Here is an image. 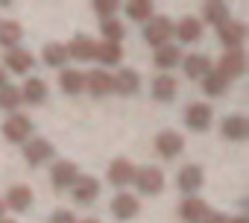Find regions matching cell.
Here are the masks:
<instances>
[{
  "mask_svg": "<svg viewBox=\"0 0 249 223\" xmlns=\"http://www.w3.org/2000/svg\"><path fill=\"white\" fill-rule=\"evenodd\" d=\"M179 217H182L185 223H202V220L208 217V205H205L199 197H188V200L182 203V208H179Z\"/></svg>",
  "mask_w": 249,
  "mask_h": 223,
  "instance_id": "obj_20",
  "label": "cell"
},
{
  "mask_svg": "<svg viewBox=\"0 0 249 223\" xmlns=\"http://www.w3.org/2000/svg\"><path fill=\"white\" fill-rule=\"evenodd\" d=\"M135 185H138V191L141 194H147V197H156V194H161L164 191V173L159 170V167H153V165H147V167H141V170H135V179H132Z\"/></svg>",
  "mask_w": 249,
  "mask_h": 223,
  "instance_id": "obj_2",
  "label": "cell"
},
{
  "mask_svg": "<svg viewBox=\"0 0 249 223\" xmlns=\"http://www.w3.org/2000/svg\"><path fill=\"white\" fill-rule=\"evenodd\" d=\"M94 59H97L103 68H114V65L123 62V50H120V44H108V41H103V44H97Z\"/></svg>",
  "mask_w": 249,
  "mask_h": 223,
  "instance_id": "obj_25",
  "label": "cell"
},
{
  "mask_svg": "<svg viewBox=\"0 0 249 223\" xmlns=\"http://www.w3.org/2000/svg\"><path fill=\"white\" fill-rule=\"evenodd\" d=\"M94 12H97L103 21H108V18H114L117 3H114V0H94Z\"/></svg>",
  "mask_w": 249,
  "mask_h": 223,
  "instance_id": "obj_35",
  "label": "cell"
},
{
  "mask_svg": "<svg viewBox=\"0 0 249 223\" xmlns=\"http://www.w3.org/2000/svg\"><path fill=\"white\" fill-rule=\"evenodd\" d=\"M50 223H76V217H73V211H68V208H59V211L50 217Z\"/></svg>",
  "mask_w": 249,
  "mask_h": 223,
  "instance_id": "obj_36",
  "label": "cell"
},
{
  "mask_svg": "<svg viewBox=\"0 0 249 223\" xmlns=\"http://www.w3.org/2000/svg\"><path fill=\"white\" fill-rule=\"evenodd\" d=\"M202 88H205V94H211V97H220V94L226 91V79H223L217 71H208V74L202 76Z\"/></svg>",
  "mask_w": 249,
  "mask_h": 223,
  "instance_id": "obj_34",
  "label": "cell"
},
{
  "mask_svg": "<svg viewBox=\"0 0 249 223\" xmlns=\"http://www.w3.org/2000/svg\"><path fill=\"white\" fill-rule=\"evenodd\" d=\"M50 179H53V188L62 191V188H71L79 179V170H76L73 162H56L53 170H50Z\"/></svg>",
  "mask_w": 249,
  "mask_h": 223,
  "instance_id": "obj_9",
  "label": "cell"
},
{
  "mask_svg": "<svg viewBox=\"0 0 249 223\" xmlns=\"http://www.w3.org/2000/svg\"><path fill=\"white\" fill-rule=\"evenodd\" d=\"M217 38L223 41V47L226 50H240V44H243V38H246V27L240 24V21H226L223 27H217Z\"/></svg>",
  "mask_w": 249,
  "mask_h": 223,
  "instance_id": "obj_4",
  "label": "cell"
},
{
  "mask_svg": "<svg viewBox=\"0 0 249 223\" xmlns=\"http://www.w3.org/2000/svg\"><path fill=\"white\" fill-rule=\"evenodd\" d=\"M82 223H100V220H82Z\"/></svg>",
  "mask_w": 249,
  "mask_h": 223,
  "instance_id": "obj_41",
  "label": "cell"
},
{
  "mask_svg": "<svg viewBox=\"0 0 249 223\" xmlns=\"http://www.w3.org/2000/svg\"><path fill=\"white\" fill-rule=\"evenodd\" d=\"M211 106H205V103H191L188 109H185V124L191 127V130H196V132H202V130H208L211 127Z\"/></svg>",
  "mask_w": 249,
  "mask_h": 223,
  "instance_id": "obj_8",
  "label": "cell"
},
{
  "mask_svg": "<svg viewBox=\"0 0 249 223\" xmlns=\"http://www.w3.org/2000/svg\"><path fill=\"white\" fill-rule=\"evenodd\" d=\"M3 85H6V71L0 68V88H3Z\"/></svg>",
  "mask_w": 249,
  "mask_h": 223,
  "instance_id": "obj_39",
  "label": "cell"
},
{
  "mask_svg": "<svg viewBox=\"0 0 249 223\" xmlns=\"http://www.w3.org/2000/svg\"><path fill=\"white\" fill-rule=\"evenodd\" d=\"M182 68L188 79H202L211 71V59L205 53H191V56H182Z\"/></svg>",
  "mask_w": 249,
  "mask_h": 223,
  "instance_id": "obj_15",
  "label": "cell"
},
{
  "mask_svg": "<svg viewBox=\"0 0 249 223\" xmlns=\"http://www.w3.org/2000/svg\"><path fill=\"white\" fill-rule=\"evenodd\" d=\"M176 91H179V82H176L173 76H167V74L156 76V82H153V97H156L159 103H170V100L176 97Z\"/></svg>",
  "mask_w": 249,
  "mask_h": 223,
  "instance_id": "obj_24",
  "label": "cell"
},
{
  "mask_svg": "<svg viewBox=\"0 0 249 223\" xmlns=\"http://www.w3.org/2000/svg\"><path fill=\"white\" fill-rule=\"evenodd\" d=\"M243 71H246V56H243V50H226V53H223V59H220L217 74L229 82V79L240 76Z\"/></svg>",
  "mask_w": 249,
  "mask_h": 223,
  "instance_id": "obj_5",
  "label": "cell"
},
{
  "mask_svg": "<svg viewBox=\"0 0 249 223\" xmlns=\"http://www.w3.org/2000/svg\"><path fill=\"white\" fill-rule=\"evenodd\" d=\"M30 203H33V188H27V185H12L6 200H3V205L12 211H27Z\"/></svg>",
  "mask_w": 249,
  "mask_h": 223,
  "instance_id": "obj_19",
  "label": "cell"
},
{
  "mask_svg": "<svg viewBox=\"0 0 249 223\" xmlns=\"http://www.w3.org/2000/svg\"><path fill=\"white\" fill-rule=\"evenodd\" d=\"M21 106V88H15V85H3L0 88V109H6V112H15Z\"/></svg>",
  "mask_w": 249,
  "mask_h": 223,
  "instance_id": "obj_32",
  "label": "cell"
},
{
  "mask_svg": "<svg viewBox=\"0 0 249 223\" xmlns=\"http://www.w3.org/2000/svg\"><path fill=\"white\" fill-rule=\"evenodd\" d=\"M202 167L199 165H188V167H182L179 170V179H176V185H179V191H185L188 197H194L199 188H202Z\"/></svg>",
  "mask_w": 249,
  "mask_h": 223,
  "instance_id": "obj_10",
  "label": "cell"
},
{
  "mask_svg": "<svg viewBox=\"0 0 249 223\" xmlns=\"http://www.w3.org/2000/svg\"><path fill=\"white\" fill-rule=\"evenodd\" d=\"M44 100H47V82H44V79H38V76L27 79V82H24V88H21V103L38 106V103H44Z\"/></svg>",
  "mask_w": 249,
  "mask_h": 223,
  "instance_id": "obj_17",
  "label": "cell"
},
{
  "mask_svg": "<svg viewBox=\"0 0 249 223\" xmlns=\"http://www.w3.org/2000/svg\"><path fill=\"white\" fill-rule=\"evenodd\" d=\"M156 150H159L164 159H176V156L185 150V138H182L179 132H173V130H164V132L156 135Z\"/></svg>",
  "mask_w": 249,
  "mask_h": 223,
  "instance_id": "obj_7",
  "label": "cell"
},
{
  "mask_svg": "<svg viewBox=\"0 0 249 223\" xmlns=\"http://www.w3.org/2000/svg\"><path fill=\"white\" fill-rule=\"evenodd\" d=\"M202 223H229V217L220 214V211H208V217H205Z\"/></svg>",
  "mask_w": 249,
  "mask_h": 223,
  "instance_id": "obj_37",
  "label": "cell"
},
{
  "mask_svg": "<svg viewBox=\"0 0 249 223\" xmlns=\"http://www.w3.org/2000/svg\"><path fill=\"white\" fill-rule=\"evenodd\" d=\"M138 200L132 197V194H117L114 200H111V214L117 217V220H132L135 214H138Z\"/></svg>",
  "mask_w": 249,
  "mask_h": 223,
  "instance_id": "obj_16",
  "label": "cell"
},
{
  "mask_svg": "<svg viewBox=\"0 0 249 223\" xmlns=\"http://www.w3.org/2000/svg\"><path fill=\"white\" fill-rule=\"evenodd\" d=\"M229 6L226 3H220V0H208V3H202V18L208 21V24H214V27H223L226 21H229Z\"/></svg>",
  "mask_w": 249,
  "mask_h": 223,
  "instance_id": "obj_26",
  "label": "cell"
},
{
  "mask_svg": "<svg viewBox=\"0 0 249 223\" xmlns=\"http://www.w3.org/2000/svg\"><path fill=\"white\" fill-rule=\"evenodd\" d=\"M0 223H12V220H0Z\"/></svg>",
  "mask_w": 249,
  "mask_h": 223,
  "instance_id": "obj_42",
  "label": "cell"
},
{
  "mask_svg": "<svg viewBox=\"0 0 249 223\" xmlns=\"http://www.w3.org/2000/svg\"><path fill=\"white\" fill-rule=\"evenodd\" d=\"M173 36L179 38V41H199L202 38V21L199 18H194V15H188V18H182L179 24H173Z\"/></svg>",
  "mask_w": 249,
  "mask_h": 223,
  "instance_id": "obj_13",
  "label": "cell"
},
{
  "mask_svg": "<svg viewBox=\"0 0 249 223\" xmlns=\"http://www.w3.org/2000/svg\"><path fill=\"white\" fill-rule=\"evenodd\" d=\"M85 88L94 97H106L108 91H114V76L108 71H91V74H85Z\"/></svg>",
  "mask_w": 249,
  "mask_h": 223,
  "instance_id": "obj_12",
  "label": "cell"
},
{
  "mask_svg": "<svg viewBox=\"0 0 249 223\" xmlns=\"http://www.w3.org/2000/svg\"><path fill=\"white\" fill-rule=\"evenodd\" d=\"M6 71H12V74H27L33 65H36V59H33V53H27V50H9L6 53Z\"/></svg>",
  "mask_w": 249,
  "mask_h": 223,
  "instance_id": "obj_23",
  "label": "cell"
},
{
  "mask_svg": "<svg viewBox=\"0 0 249 223\" xmlns=\"http://www.w3.org/2000/svg\"><path fill=\"white\" fill-rule=\"evenodd\" d=\"M100 33L108 44H120V38L126 36V30H123V24L117 18H108V21H100Z\"/></svg>",
  "mask_w": 249,
  "mask_h": 223,
  "instance_id": "obj_31",
  "label": "cell"
},
{
  "mask_svg": "<svg viewBox=\"0 0 249 223\" xmlns=\"http://www.w3.org/2000/svg\"><path fill=\"white\" fill-rule=\"evenodd\" d=\"M65 50H68V56H71V59H76V62H91V59H94V53H97V41H94V38H88V36H76Z\"/></svg>",
  "mask_w": 249,
  "mask_h": 223,
  "instance_id": "obj_14",
  "label": "cell"
},
{
  "mask_svg": "<svg viewBox=\"0 0 249 223\" xmlns=\"http://www.w3.org/2000/svg\"><path fill=\"white\" fill-rule=\"evenodd\" d=\"M229 223H249V217H246V214H240V217H234V220H229Z\"/></svg>",
  "mask_w": 249,
  "mask_h": 223,
  "instance_id": "obj_38",
  "label": "cell"
},
{
  "mask_svg": "<svg viewBox=\"0 0 249 223\" xmlns=\"http://www.w3.org/2000/svg\"><path fill=\"white\" fill-rule=\"evenodd\" d=\"M179 62H182V53H179L176 44H164V47L156 50V65H159V68L167 71V68H176Z\"/></svg>",
  "mask_w": 249,
  "mask_h": 223,
  "instance_id": "obj_30",
  "label": "cell"
},
{
  "mask_svg": "<svg viewBox=\"0 0 249 223\" xmlns=\"http://www.w3.org/2000/svg\"><path fill=\"white\" fill-rule=\"evenodd\" d=\"M24 156H27V165L38 167V165H44L50 156H56V150H53V144H50L47 138H30L27 147H24Z\"/></svg>",
  "mask_w": 249,
  "mask_h": 223,
  "instance_id": "obj_6",
  "label": "cell"
},
{
  "mask_svg": "<svg viewBox=\"0 0 249 223\" xmlns=\"http://www.w3.org/2000/svg\"><path fill=\"white\" fill-rule=\"evenodd\" d=\"M71 188H73V200H76L79 205H88V203H94V200L100 197V182H97L94 176H79Z\"/></svg>",
  "mask_w": 249,
  "mask_h": 223,
  "instance_id": "obj_11",
  "label": "cell"
},
{
  "mask_svg": "<svg viewBox=\"0 0 249 223\" xmlns=\"http://www.w3.org/2000/svg\"><path fill=\"white\" fill-rule=\"evenodd\" d=\"M59 85L65 94H79L85 88V74L82 71H62L59 74Z\"/></svg>",
  "mask_w": 249,
  "mask_h": 223,
  "instance_id": "obj_28",
  "label": "cell"
},
{
  "mask_svg": "<svg viewBox=\"0 0 249 223\" xmlns=\"http://www.w3.org/2000/svg\"><path fill=\"white\" fill-rule=\"evenodd\" d=\"M138 85H141V76H138V71H132V68H123V71L114 76V91L123 94V97H132V94L138 91Z\"/></svg>",
  "mask_w": 249,
  "mask_h": 223,
  "instance_id": "obj_21",
  "label": "cell"
},
{
  "mask_svg": "<svg viewBox=\"0 0 249 223\" xmlns=\"http://www.w3.org/2000/svg\"><path fill=\"white\" fill-rule=\"evenodd\" d=\"M220 130H223L226 138H231V141H243V138L249 135V121H246L243 115H229V118H223Z\"/></svg>",
  "mask_w": 249,
  "mask_h": 223,
  "instance_id": "obj_18",
  "label": "cell"
},
{
  "mask_svg": "<svg viewBox=\"0 0 249 223\" xmlns=\"http://www.w3.org/2000/svg\"><path fill=\"white\" fill-rule=\"evenodd\" d=\"M21 38H24V27L18 21H0V44L3 47L15 50Z\"/></svg>",
  "mask_w": 249,
  "mask_h": 223,
  "instance_id": "obj_27",
  "label": "cell"
},
{
  "mask_svg": "<svg viewBox=\"0 0 249 223\" xmlns=\"http://www.w3.org/2000/svg\"><path fill=\"white\" fill-rule=\"evenodd\" d=\"M3 211H6V205H3V200H0V220H3Z\"/></svg>",
  "mask_w": 249,
  "mask_h": 223,
  "instance_id": "obj_40",
  "label": "cell"
},
{
  "mask_svg": "<svg viewBox=\"0 0 249 223\" xmlns=\"http://www.w3.org/2000/svg\"><path fill=\"white\" fill-rule=\"evenodd\" d=\"M135 170H138V167H132V162L117 159V162H111V167H108V182H111V185H129V182L135 179Z\"/></svg>",
  "mask_w": 249,
  "mask_h": 223,
  "instance_id": "obj_22",
  "label": "cell"
},
{
  "mask_svg": "<svg viewBox=\"0 0 249 223\" xmlns=\"http://www.w3.org/2000/svg\"><path fill=\"white\" fill-rule=\"evenodd\" d=\"M30 132H33V121L27 118V115H9V121L3 124V135H6V141H12V144H24V141H30Z\"/></svg>",
  "mask_w": 249,
  "mask_h": 223,
  "instance_id": "obj_3",
  "label": "cell"
},
{
  "mask_svg": "<svg viewBox=\"0 0 249 223\" xmlns=\"http://www.w3.org/2000/svg\"><path fill=\"white\" fill-rule=\"evenodd\" d=\"M126 15L132 21H150L153 18V3L150 0H132V3H126Z\"/></svg>",
  "mask_w": 249,
  "mask_h": 223,
  "instance_id": "obj_33",
  "label": "cell"
},
{
  "mask_svg": "<svg viewBox=\"0 0 249 223\" xmlns=\"http://www.w3.org/2000/svg\"><path fill=\"white\" fill-rule=\"evenodd\" d=\"M41 59H44V65H50V68H62V65L68 62V50H65V44L50 41V44H44Z\"/></svg>",
  "mask_w": 249,
  "mask_h": 223,
  "instance_id": "obj_29",
  "label": "cell"
},
{
  "mask_svg": "<svg viewBox=\"0 0 249 223\" xmlns=\"http://www.w3.org/2000/svg\"><path fill=\"white\" fill-rule=\"evenodd\" d=\"M144 38H147V44H153L156 50L164 47V44H170V38H173V21L164 18V15H153V18L147 21V27H144Z\"/></svg>",
  "mask_w": 249,
  "mask_h": 223,
  "instance_id": "obj_1",
  "label": "cell"
}]
</instances>
